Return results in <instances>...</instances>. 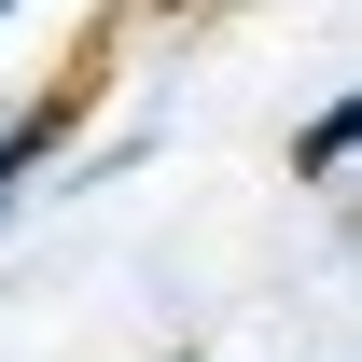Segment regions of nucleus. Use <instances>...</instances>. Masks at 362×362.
Here are the masks:
<instances>
[{"label":"nucleus","mask_w":362,"mask_h":362,"mask_svg":"<svg viewBox=\"0 0 362 362\" xmlns=\"http://www.w3.org/2000/svg\"><path fill=\"white\" fill-rule=\"evenodd\" d=\"M70 153V98H28V112H0V223H14V195Z\"/></svg>","instance_id":"f257e3e1"},{"label":"nucleus","mask_w":362,"mask_h":362,"mask_svg":"<svg viewBox=\"0 0 362 362\" xmlns=\"http://www.w3.org/2000/svg\"><path fill=\"white\" fill-rule=\"evenodd\" d=\"M349 153H362V98H320L293 139V181H349Z\"/></svg>","instance_id":"f03ea898"},{"label":"nucleus","mask_w":362,"mask_h":362,"mask_svg":"<svg viewBox=\"0 0 362 362\" xmlns=\"http://www.w3.org/2000/svg\"><path fill=\"white\" fill-rule=\"evenodd\" d=\"M0 14H14V0H0Z\"/></svg>","instance_id":"7ed1b4c3"}]
</instances>
